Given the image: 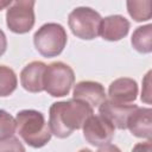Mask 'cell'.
I'll return each instance as SVG.
<instances>
[{"instance_id": "cell-21", "label": "cell", "mask_w": 152, "mask_h": 152, "mask_svg": "<svg viewBox=\"0 0 152 152\" xmlns=\"http://www.w3.org/2000/svg\"><path fill=\"white\" fill-rule=\"evenodd\" d=\"M6 48H7V39H6V36H5L4 31L0 28V57L5 53Z\"/></svg>"}, {"instance_id": "cell-8", "label": "cell", "mask_w": 152, "mask_h": 152, "mask_svg": "<svg viewBox=\"0 0 152 152\" xmlns=\"http://www.w3.org/2000/svg\"><path fill=\"white\" fill-rule=\"evenodd\" d=\"M137 108L138 106L135 104H124L106 100L99 106V113L101 116L106 118L114 127L119 129H126L128 119Z\"/></svg>"}, {"instance_id": "cell-9", "label": "cell", "mask_w": 152, "mask_h": 152, "mask_svg": "<svg viewBox=\"0 0 152 152\" xmlns=\"http://www.w3.org/2000/svg\"><path fill=\"white\" fill-rule=\"evenodd\" d=\"M74 100L87 103L89 107H99L106 101V91L101 83L94 81H81L74 87Z\"/></svg>"}, {"instance_id": "cell-6", "label": "cell", "mask_w": 152, "mask_h": 152, "mask_svg": "<svg viewBox=\"0 0 152 152\" xmlns=\"http://www.w3.org/2000/svg\"><path fill=\"white\" fill-rule=\"evenodd\" d=\"M6 24L14 33H27L34 25V1L12 2L6 12Z\"/></svg>"}, {"instance_id": "cell-3", "label": "cell", "mask_w": 152, "mask_h": 152, "mask_svg": "<svg viewBox=\"0 0 152 152\" xmlns=\"http://www.w3.org/2000/svg\"><path fill=\"white\" fill-rule=\"evenodd\" d=\"M68 36L64 27L56 23L44 24L33 36L37 51L44 57H56L65 48Z\"/></svg>"}, {"instance_id": "cell-12", "label": "cell", "mask_w": 152, "mask_h": 152, "mask_svg": "<svg viewBox=\"0 0 152 152\" xmlns=\"http://www.w3.org/2000/svg\"><path fill=\"white\" fill-rule=\"evenodd\" d=\"M129 26L131 24L125 17L119 14L109 15L101 20L99 36H101L104 40L116 42L127 36Z\"/></svg>"}, {"instance_id": "cell-23", "label": "cell", "mask_w": 152, "mask_h": 152, "mask_svg": "<svg viewBox=\"0 0 152 152\" xmlns=\"http://www.w3.org/2000/svg\"><path fill=\"white\" fill-rule=\"evenodd\" d=\"M12 5V1L10 0V1H1L0 0V11L1 10H4V8H6V7H10Z\"/></svg>"}, {"instance_id": "cell-18", "label": "cell", "mask_w": 152, "mask_h": 152, "mask_svg": "<svg viewBox=\"0 0 152 152\" xmlns=\"http://www.w3.org/2000/svg\"><path fill=\"white\" fill-rule=\"evenodd\" d=\"M0 152H25V147L19 139L11 137L0 141Z\"/></svg>"}, {"instance_id": "cell-13", "label": "cell", "mask_w": 152, "mask_h": 152, "mask_svg": "<svg viewBox=\"0 0 152 152\" xmlns=\"http://www.w3.org/2000/svg\"><path fill=\"white\" fill-rule=\"evenodd\" d=\"M151 108H137L128 119L127 128L138 138L151 140Z\"/></svg>"}, {"instance_id": "cell-4", "label": "cell", "mask_w": 152, "mask_h": 152, "mask_svg": "<svg viewBox=\"0 0 152 152\" xmlns=\"http://www.w3.org/2000/svg\"><path fill=\"white\" fill-rule=\"evenodd\" d=\"M75 82L74 70L63 62H53L46 65L44 75V90L53 96L62 97L69 94Z\"/></svg>"}, {"instance_id": "cell-1", "label": "cell", "mask_w": 152, "mask_h": 152, "mask_svg": "<svg viewBox=\"0 0 152 152\" xmlns=\"http://www.w3.org/2000/svg\"><path fill=\"white\" fill-rule=\"evenodd\" d=\"M93 115V108L87 103L69 100L55 102L49 112V128L51 134L64 139L69 137L75 129L83 127L89 116Z\"/></svg>"}, {"instance_id": "cell-14", "label": "cell", "mask_w": 152, "mask_h": 152, "mask_svg": "<svg viewBox=\"0 0 152 152\" xmlns=\"http://www.w3.org/2000/svg\"><path fill=\"white\" fill-rule=\"evenodd\" d=\"M132 46L141 53H150L152 51V25L139 26L132 34Z\"/></svg>"}, {"instance_id": "cell-20", "label": "cell", "mask_w": 152, "mask_h": 152, "mask_svg": "<svg viewBox=\"0 0 152 152\" xmlns=\"http://www.w3.org/2000/svg\"><path fill=\"white\" fill-rule=\"evenodd\" d=\"M132 152H152V144H151V140H147L145 142H138Z\"/></svg>"}, {"instance_id": "cell-24", "label": "cell", "mask_w": 152, "mask_h": 152, "mask_svg": "<svg viewBox=\"0 0 152 152\" xmlns=\"http://www.w3.org/2000/svg\"><path fill=\"white\" fill-rule=\"evenodd\" d=\"M78 152H91L90 150H88V148H82V150H80Z\"/></svg>"}, {"instance_id": "cell-10", "label": "cell", "mask_w": 152, "mask_h": 152, "mask_svg": "<svg viewBox=\"0 0 152 152\" xmlns=\"http://www.w3.org/2000/svg\"><path fill=\"white\" fill-rule=\"evenodd\" d=\"M46 65L43 62L34 61L28 63L20 72V83L30 93H40L44 90V75Z\"/></svg>"}, {"instance_id": "cell-22", "label": "cell", "mask_w": 152, "mask_h": 152, "mask_svg": "<svg viewBox=\"0 0 152 152\" xmlns=\"http://www.w3.org/2000/svg\"><path fill=\"white\" fill-rule=\"evenodd\" d=\"M97 152H121V151L118 146H115L113 144H106V145L101 146Z\"/></svg>"}, {"instance_id": "cell-17", "label": "cell", "mask_w": 152, "mask_h": 152, "mask_svg": "<svg viewBox=\"0 0 152 152\" xmlns=\"http://www.w3.org/2000/svg\"><path fill=\"white\" fill-rule=\"evenodd\" d=\"M15 132V119L4 109H0V141L13 137Z\"/></svg>"}, {"instance_id": "cell-2", "label": "cell", "mask_w": 152, "mask_h": 152, "mask_svg": "<svg viewBox=\"0 0 152 152\" xmlns=\"http://www.w3.org/2000/svg\"><path fill=\"white\" fill-rule=\"evenodd\" d=\"M15 131L31 147L45 146L51 139V131L44 115L34 109H24L17 113Z\"/></svg>"}, {"instance_id": "cell-11", "label": "cell", "mask_w": 152, "mask_h": 152, "mask_svg": "<svg viewBox=\"0 0 152 152\" xmlns=\"http://www.w3.org/2000/svg\"><path fill=\"white\" fill-rule=\"evenodd\" d=\"M109 100L116 103L129 104L138 95V84L133 78L121 77L113 81L108 88Z\"/></svg>"}, {"instance_id": "cell-7", "label": "cell", "mask_w": 152, "mask_h": 152, "mask_svg": "<svg viewBox=\"0 0 152 152\" xmlns=\"http://www.w3.org/2000/svg\"><path fill=\"white\" fill-rule=\"evenodd\" d=\"M83 137L93 146L109 144L114 137V126L101 115H91L83 125Z\"/></svg>"}, {"instance_id": "cell-16", "label": "cell", "mask_w": 152, "mask_h": 152, "mask_svg": "<svg viewBox=\"0 0 152 152\" xmlns=\"http://www.w3.org/2000/svg\"><path fill=\"white\" fill-rule=\"evenodd\" d=\"M152 2L150 0L145 1H127V11L129 15L135 21H145L151 19Z\"/></svg>"}, {"instance_id": "cell-5", "label": "cell", "mask_w": 152, "mask_h": 152, "mask_svg": "<svg viewBox=\"0 0 152 152\" xmlns=\"http://www.w3.org/2000/svg\"><path fill=\"white\" fill-rule=\"evenodd\" d=\"M101 15L90 7H76L68 18V24L71 32L81 39H94L99 36Z\"/></svg>"}, {"instance_id": "cell-19", "label": "cell", "mask_w": 152, "mask_h": 152, "mask_svg": "<svg viewBox=\"0 0 152 152\" xmlns=\"http://www.w3.org/2000/svg\"><path fill=\"white\" fill-rule=\"evenodd\" d=\"M150 76H151V71L147 72L146 77L144 80V84L145 86H144V89L141 91V100L144 102H146V103H150L151 102V100H150V97H151V91H150Z\"/></svg>"}, {"instance_id": "cell-15", "label": "cell", "mask_w": 152, "mask_h": 152, "mask_svg": "<svg viewBox=\"0 0 152 152\" xmlns=\"http://www.w3.org/2000/svg\"><path fill=\"white\" fill-rule=\"evenodd\" d=\"M17 84L15 72L6 65H0V97L11 95L17 89Z\"/></svg>"}]
</instances>
